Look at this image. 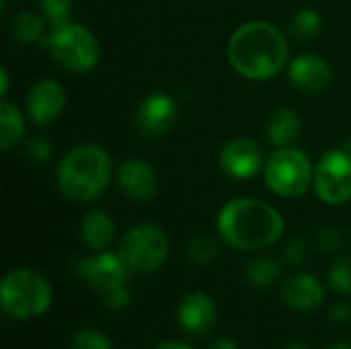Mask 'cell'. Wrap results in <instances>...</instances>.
I'll return each mask as SVG.
<instances>
[{
    "label": "cell",
    "instance_id": "cell-1",
    "mask_svg": "<svg viewBox=\"0 0 351 349\" xmlns=\"http://www.w3.org/2000/svg\"><path fill=\"white\" fill-rule=\"evenodd\" d=\"M216 228L228 247L257 253L274 247L284 237L286 222L271 204L255 197H237L222 206Z\"/></svg>",
    "mask_w": 351,
    "mask_h": 349
},
{
    "label": "cell",
    "instance_id": "cell-2",
    "mask_svg": "<svg viewBox=\"0 0 351 349\" xmlns=\"http://www.w3.org/2000/svg\"><path fill=\"white\" fill-rule=\"evenodd\" d=\"M226 56L237 74L261 82L278 76L286 66L288 41L274 23L249 21L230 35Z\"/></svg>",
    "mask_w": 351,
    "mask_h": 349
},
{
    "label": "cell",
    "instance_id": "cell-3",
    "mask_svg": "<svg viewBox=\"0 0 351 349\" xmlns=\"http://www.w3.org/2000/svg\"><path fill=\"white\" fill-rule=\"evenodd\" d=\"M111 177V156L99 144H78L70 148L56 171L60 193L74 204L95 202L109 187Z\"/></svg>",
    "mask_w": 351,
    "mask_h": 349
},
{
    "label": "cell",
    "instance_id": "cell-4",
    "mask_svg": "<svg viewBox=\"0 0 351 349\" xmlns=\"http://www.w3.org/2000/svg\"><path fill=\"white\" fill-rule=\"evenodd\" d=\"M53 302L51 284L35 269L16 267L4 274L0 282V306L14 321L43 317Z\"/></svg>",
    "mask_w": 351,
    "mask_h": 349
},
{
    "label": "cell",
    "instance_id": "cell-5",
    "mask_svg": "<svg viewBox=\"0 0 351 349\" xmlns=\"http://www.w3.org/2000/svg\"><path fill=\"white\" fill-rule=\"evenodd\" d=\"M171 251L169 234L152 222H140L132 226L119 241V255L132 269V274L148 276L158 272Z\"/></svg>",
    "mask_w": 351,
    "mask_h": 349
},
{
    "label": "cell",
    "instance_id": "cell-6",
    "mask_svg": "<svg viewBox=\"0 0 351 349\" xmlns=\"http://www.w3.org/2000/svg\"><path fill=\"white\" fill-rule=\"evenodd\" d=\"M263 177L271 193L278 197L296 200L311 189L315 181V169L302 150L288 146L278 148L265 160Z\"/></svg>",
    "mask_w": 351,
    "mask_h": 349
},
{
    "label": "cell",
    "instance_id": "cell-7",
    "mask_svg": "<svg viewBox=\"0 0 351 349\" xmlns=\"http://www.w3.org/2000/svg\"><path fill=\"white\" fill-rule=\"evenodd\" d=\"M45 43L49 45L53 60L74 74L90 72L101 58V45L95 33L76 23H64L60 27H53Z\"/></svg>",
    "mask_w": 351,
    "mask_h": 349
},
{
    "label": "cell",
    "instance_id": "cell-8",
    "mask_svg": "<svg viewBox=\"0 0 351 349\" xmlns=\"http://www.w3.org/2000/svg\"><path fill=\"white\" fill-rule=\"evenodd\" d=\"M315 193L323 204L341 206L351 200V154L343 148L325 152L315 167Z\"/></svg>",
    "mask_w": 351,
    "mask_h": 349
},
{
    "label": "cell",
    "instance_id": "cell-9",
    "mask_svg": "<svg viewBox=\"0 0 351 349\" xmlns=\"http://www.w3.org/2000/svg\"><path fill=\"white\" fill-rule=\"evenodd\" d=\"M74 272L101 296L119 286H128L132 269L123 257L111 251H99L90 257H78L74 261Z\"/></svg>",
    "mask_w": 351,
    "mask_h": 349
},
{
    "label": "cell",
    "instance_id": "cell-10",
    "mask_svg": "<svg viewBox=\"0 0 351 349\" xmlns=\"http://www.w3.org/2000/svg\"><path fill=\"white\" fill-rule=\"evenodd\" d=\"M179 115L177 103L167 93H150L136 111V125L146 138H160L171 132Z\"/></svg>",
    "mask_w": 351,
    "mask_h": 349
},
{
    "label": "cell",
    "instance_id": "cell-11",
    "mask_svg": "<svg viewBox=\"0 0 351 349\" xmlns=\"http://www.w3.org/2000/svg\"><path fill=\"white\" fill-rule=\"evenodd\" d=\"M220 167L222 171L237 181L253 179L263 167V154L255 140L251 138H232L220 148Z\"/></svg>",
    "mask_w": 351,
    "mask_h": 349
},
{
    "label": "cell",
    "instance_id": "cell-12",
    "mask_svg": "<svg viewBox=\"0 0 351 349\" xmlns=\"http://www.w3.org/2000/svg\"><path fill=\"white\" fill-rule=\"evenodd\" d=\"M27 115L33 123L37 125H49L53 123L64 107H66V93L62 84L53 78H41L35 82L25 99Z\"/></svg>",
    "mask_w": 351,
    "mask_h": 349
},
{
    "label": "cell",
    "instance_id": "cell-13",
    "mask_svg": "<svg viewBox=\"0 0 351 349\" xmlns=\"http://www.w3.org/2000/svg\"><path fill=\"white\" fill-rule=\"evenodd\" d=\"M117 185L134 202H150L158 191V175L142 158H125L117 167Z\"/></svg>",
    "mask_w": 351,
    "mask_h": 349
},
{
    "label": "cell",
    "instance_id": "cell-14",
    "mask_svg": "<svg viewBox=\"0 0 351 349\" xmlns=\"http://www.w3.org/2000/svg\"><path fill=\"white\" fill-rule=\"evenodd\" d=\"M216 302L206 292H189L177 306L179 327L195 337L208 335L216 325Z\"/></svg>",
    "mask_w": 351,
    "mask_h": 349
},
{
    "label": "cell",
    "instance_id": "cell-15",
    "mask_svg": "<svg viewBox=\"0 0 351 349\" xmlns=\"http://www.w3.org/2000/svg\"><path fill=\"white\" fill-rule=\"evenodd\" d=\"M282 300L290 311L315 313L325 302V288L311 274H294L282 284Z\"/></svg>",
    "mask_w": 351,
    "mask_h": 349
},
{
    "label": "cell",
    "instance_id": "cell-16",
    "mask_svg": "<svg viewBox=\"0 0 351 349\" xmlns=\"http://www.w3.org/2000/svg\"><path fill=\"white\" fill-rule=\"evenodd\" d=\"M290 82L304 93H321L333 82V68L327 60L315 53L298 56L288 66Z\"/></svg>",
    "mask_w": 351,
    "mask_h": 349
},
{
    "label": "cell",
    "instance_id": "cell-17",
    "mask_svg": "<svg viewBox=\"0 0 351 349\" xmlns=\"http://www.w3.org/2000/svg\"><path fill=\"white\" fill-rule=\"evenodd\" d=\"M80 241L95 253L105 251L115 239V222L103 210H90L80 220Z\"/></svg>",
    "mask_w": 351,
    "mask_h": 349
},
{
    "label": "cell",
    "instance_id": "cell-18",
    "mask_svg": "<svg viewBox=\"0 0 351 349\" xmlns=\"http://www.w3.org/2000/svg\"><path fill=\"white\" fill-rule=\"evenodd\" d=\"M265 134H267V140L274 148H288L300 138L302 119L294 109L280 107L269 115L267 125H265Z\"/></svg>",
    "mask_w": 351,
    "mask_h": 349
},
{
    "label": "cell",
    "instance_id": "cell-19",
    "mask_svg": "<svg viewBox=\"0 0 351 349\" xmlns=\"http://www.w3.org/2000/svg\"><path fill=\"white\" fill-rule=\"evenodd\" d=\"M282 263L274 257H267V255H261V257H255L247 263L245 267V280L257 288V290H267V288H274L280 278H282Z\"/></svg>",
    "mask_w": 351,
    "mask_h": 349
},
{
    "label": "cell",
    "instance_id": "cell-20",
    "mask_svg": "<svg viewBox=\"0 0 351 349\" xmlns=\"http://www.w3.org/2000/svg\"><path fill=\"white\" fill-rule=\"evenodd\" d=\"M8 31L10 37L19 43L39 41L45 37V14H39L35 10H21L10 19Z\"/></svg>",
    "mask_w": 351,
    "mask_h": 349
},
{
    "label": "cell",
    "instance_id": "cell-21",
    "mask_svg": "<svg viewBox=\"0 0 351 349\" xmlns=\"http://www.w3.org/2000/svg\"><path fill=\"white\" fill-rule=\"evenodd\" d=\"M25 136V119L21 111L10 103L2 101L0 103V146L4 152H8L16 142Z\"/></svg>",
    "mask_w": 351,
    "mask_h": 349
},
{
    "label": "cell",
    "instance_id": "cell-22",
    "mask_svg": "<svg viewBox=\"0 0 351 349\" xmlns=\"http://www.w3.org/2000/svg\"><path fill=\"white\" fill-rule=\"evenodd\" d=\"M323 29V16L315 8H300L292 19H290V33L296 39H315Z\"/></svg>",
    "mask_w": 351,
    "mask_h": 349
},
{
    "label": "cell",
    "instance_id": "cell-23",
    "mask_svg": "<svg viewBox=\"0 0 351 349\" xmlns=\"http://www.w3.org/2000/svg\"><path fill=\"white\" fill-rule=\"evenodd\" d=\"M218 255H220V245L210 234H195L187 243V257L191 263L210 265L218 259Z\"/></svg>",
    "mask_w": 351,
    "mask_h": 349
},
{
    "label": "cell",
    "instance_id": "cell-24",
    "mask_svg": "<svg viewBox=\"0 0 351 349\" xmlns=\"http://www.w3.org/2000/svg\"><path fill=\"white\" fill-rule=\"evenodd\" d=\"M70 349H115L113 339L99 329H80L72 335Z\"/></svg>",
    "mask_w": 351,
    "mask_h": 349
},
{
    "label": "cell",
    "instance_id": "cell-25",
    "mask_svg": "<svg viewBox=\"0 0 351 349\" xmlns=\"http://www.w3.org/2000/svg\"><path fill=\"white\" fill-rule=\"evenodd\" d=\"M329 284L341 294H351V257H339L329 267Z\"/></svg>",
    "mask_w": 351,
    "mask_h": 349
},
{
    "label": "cell",
    "instance_id": "cell-26",
    "mask_svg": "<svg viewBox=\"0 0 351 349\" xmlns=\"http://www.w3.org/2000/svg\"><path fill=\"white\" fill-rule=\"evenodd\" d=\"M72 2L74 0H39V6H41L45 19L53 27H60V25L68 23L70 10H72Z\"/></svg>",
    "mask_w": 351,
    "mask_h": 349
},
{
    "label": "cell",
    "instance_id": "cell-27",
    "mask_svg": "<svg viewBox=\"0 0 351 349\" xmlns=\"http://www.w3.org/2000/svg\"><path fill=\"white\" fill-rule=\"evenodd\" d=\"M53 154V146L47 138L43 136H33V138H27L25 142V156L31 158L33 163H47Z\"/></svg>",
    "mask_w": 351,
    "mask_h": 349
},
{
    "label": "cell",
    "instance_id": "cell-28",
    "mask_svg": "<svg viewBox=\"0 0 351 349\" xmlns=\"http://www.w3.org/2000/svg\"><path fill=\"white\" fill-rule=\"evenodd\" d=\"M103 302H105L107 311H115V313L125 311L132 302V292L128 290V286H119V288L103 294Z\"/></svg>",
    "mask_w": 351,
    "mask_h": 349
},
{
    "label": "cell",
    "instance_id": "cell-29",
    "mask_svg": "<svg viewBox=\"0 0 351 349\" xmlns=\"http://www.w3.org/2000/svg\"><path fill=\"white\" fill-rule=\"evenodd\" d=\"M339 245H341V234H339V230L333 228V226H325V228L317 234V247H319V251H323V253H331V251L339 249Z\"/></svg>",
    "mask_w": 351,
    "mask_h": 349
},
{
    "label": "cell",
    "instance_id": "cell-30",
    "mask_svg": "<svg viewBox=\"0 0 351 349\" xmlns=\"http://www.w3.org/2000/svg\"><path fill=\"white\" fill-rule=\"evenodd\" d=\"M284 257L288 263L292 265H300L306 257V243L302 239H294L288 243V247L284 249Z\"/></svg>",
    "mask_w": 351,
    "mask_h": 349
},
{
    "label": "cell",
    "instance_id": "cell-31",
    "mask_svg": "<svg viewBox=\"0 0 351 349\" xmlns=\"http://www.w3.org/2000/svg\"><path fill=\"white\" fill-rule=\"evenodd\" d=\"M329 319H331L335 325L348 323V321H351V306L348 302H335V304L329 309Z\"/></svg>",
    "mask_w": 351,
    "mask_h": 349
},
{
    "label": "cell",
    "instance_id": "cell-32",
    "mask_svg": "<svg viewBox=\"0 0 351 349\" xmlns=\"http://www.w3.org/2000/svg\"><path fill=\"white\" fill-rule=\"evenodd\" d=\"M210 349H239V344L232 337H220L210 346Z\"/></svg>",
    "mask_w": 351,
    "mask_h": 349
},
{
    "label": "cell",
    "instance_id": "cell-33",
    "mask_svg": "<svg viewBox=\"0 0 351 349\" xmlns=\"http://www.w3.org/2000/svg\"><path fill=\"white\" fill-rule=\"evenodd\" d=\"M154 349H195L193 346L185 344V341H162Z\"/></svg>",
    "mask_w": 351,
    "mask_h": 349
},
{
    "label": "cell",
    "instance_id": "cell-34",
    "mask_svg": "<svg viewBox=\"0 0 351 349\" xmlns=\"http://www.w3.org/2000/svg\"><path fill=\"white\" fill-rule=\"evenodd\" d=\"M6 93H8V70L6 66H2L0 68V95L6 97Z\"/></svg>",
    "mask_w": 351,
    "mask_h": 349
},
{
    "label": "cell",
    "instance_id": "cell-35",
    "mask_svg": "<svg viewBox=\"0 0 351 349\" xmlns=\"http://www.w3.org/2000/svg\"><path fill=\"white\" fill-rule=\"evenodd\" d=\"M284 349H311V348H308L304 341H298V339H294V341H290V344H288V346H286Z\"/></svg>",
    "mask_w": 351,
    "mask_h": 349
},
{
    "label": "cell",
    "instance_id": "cell-36",
    "mask_svg": "<svg viewBox=\"0 0 351 349\" xmlns=\"http://www.w3.org/2000/svg\"><path fill=\"white\" fill-rule=\"evenodd\" d=\"M325 349H351L350 344H346V341H337V344H331V346H327Z\"/></svg>",
    "mask_w": 351,
    "mask_h": 349
},
{
    "label": "cell",
    "instance_id": "cell-37",
    "mask_svg": "<svg viewBox=\"0 0 351 349\" xmlns=\"http://www.w3.org/2000/svg\"><path fill=\"white\" fill-rule=\"evenodd\" d=\"M346 150L351 154V136H350V140H348V144H346Z\"/></svg>",
    "mask_w": 351,
    "mask_h": 349
}]
</instances>
